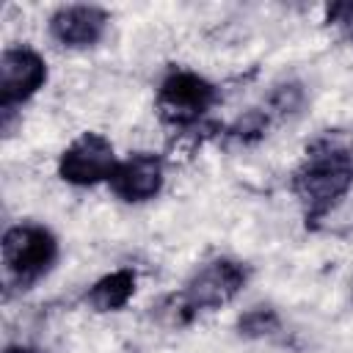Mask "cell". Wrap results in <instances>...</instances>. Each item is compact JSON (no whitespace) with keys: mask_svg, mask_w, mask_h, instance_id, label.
Wrapping results in <instances>:
<instances>
[{"mask_svg":"<svg viewBox=\"0 0 353 353\" xmlns=\"http://www.w3.org/2000/svg\"><path fill=\"white\" fill-rule=\"evenodd\" d=\"M353 188V157L339 146H323L306 157L292 179V190L306 218L325 215Z\"/></svg>","mask_w":353,"mask_h":353,"instance_id":"6da1fadb","label":"cell"},{"mask_svg":"<svg viewBox=\"0 0 353 353\" xmlns=\"http://www.w3.org/2000/svg\"><path fill=\"white\" fill-rule=\"evenodd\" d=\"M3 353H39V350H33V347H22V345H11V347H6Z\"/></svg>","mask_w":353,"mask_h":353,"instance_id":"4fadbf2b","label":"cell"},{"mask_svg":"<svg viewBox=\"0 0 353 353\" xmlns=\"http://www.w3.org/2000/svg\"><path fill=\"white\" fill-rule=\"evenodd\" d=\"M135 281L138 279L130 268H119L91 284V290L85 292V303L94 312H119L135 295Z\"/></svg>","mask_w":353,"mask_h":353,"instance_id":"9c48e42d","label":"cell"},{"mask_svg":"<svg viewBox=\"0 0 353 353\" xmlns=\"http://www.w3.org/2000/svg\"><path fill=\"white\" fill-rule=\"evenodd\" d=\"M245 281H248L245 265H240L234 259H212L188 279L182 303L190 312L226 306L245 287Z\"/></svg>","mask_w":353,"mask_h":353,"instance_id":"5b68a950","label":"cell"},{"mask_svg":"<svg viewBox=\"0 0 353 353\" xmlns=\"http://www.w3.org/2000/svg\"><path fill=\"white\" fill-rule=\"evenodd\" d=\"M105 28L108 14L99 6H61L50 17V36L69 50L97 44L105 36Z\"/></svg>","mask_w":353,"mask_h":353,"instance_id":"ba28073f","label":"cell"},{"mask_svg":"<svg viewBox=\"0 0 353 353\" xmlns=\"http://www.w3.org/2000/svg\"><path fill=\"white\" fill-rule=\"evenodd\" d=\"M270 102H273V110L276 113H295L301 108V102H303V91H301V85L290 83V85L276 88L273 97H270Z\"/></svg>","mask_w":353,"mask_h":353,"instance_id":"8fae6325","label":"cell"},{"mask_svg":"<svg viewBox=\"0 0 353 353\" xmlns=\"http://www.w3.org/2000/svg\"><path fill=\"white\" fill-rule=\"evenodd\" d=\"M218 102V88L188 69L171 72L157 88V110L168 124L185 127L199 121Z\"/></svg>","mask_w":353,"mask_h":353,"instance_id":"3957f363","label":"cell"},{"mask_svg":"<svg viewBox=\"0 0 353 353\" xmlns=\"http://www.w3.org/2000/svg\"><path fill=\"white\" fill-rule=\"evenodd\" d=\"M165 179L163 160L152 152H135L127 160H119L113 176H110V190L130 204L149 201L160 193Z\"/></svg>","mask_w":353,"mask_h":353,"instance_id":"52a82bcc","label":"cell"},{"mask_svg":"<svg viewBox=\"0 0 353 353\" xmlns=\"http://www.w3.org/2000/svg\"><path fill=\"white\" fill-rule=\"evenodd\" d=\"M328 22H334L347 39H353V3H339L328 8Z\"/></svg>","mask_w":353,"mask_h":353,"instance_id":"7c38bea8","label":"cell"},{"mask_svg":"<svg viewBox=\"0 0 353 353\" xmlns=\"http://www.w3.org/2000/svg\"><path fill=\"white\" fill-rule=\"evenodd\" d=\"M276 328H279V314H276L270 306H254V309H248V312L240 317V323H237V331H240L243 336H251V339L268 336V334H273Z\"/></svg>","mask_w":353,"mask_h":353,"instance_id":"30bf717a","label":"cell"},{"mask_svg":"<svg viewBox=\"0 0 353 353\" xmlns=\"http://www.w3.org/2000/svg\"><path fill=\"white\" fill-rule=\"evenodd\" d=\"M119 160L113 143L99 132H83L74 138L58 160V176L77 188H91L99 182H110Z\"/></svg>","mask_w":353,"mask_h":353,"instance_id":"277c9868","label":"cell"},{"mask_svg":"<svg viewBox=\"0 0 353 353\" xmlns=\"http://www.w3.org/2000/svg\"><path fill=\"white\" fill-rule=\"evenodd\" d=\"M58 259V240L39 223H17L3 234V265L19 281L30 284L41 279Z\"/></svg>","mask_w":353,"mask_h":353,"instance_id":"7a4b0ae2","label":"cell"},{"mask_svg":"<svg viewBox=\"0 0 353 353\" xmlns=\"http://www.w3.org/2000/svg\"><path fill=\"white\" fill-rule=\"evenodd\" d=\"M47 83V63L30 47H8L0 55V108L14 110Z\"/></svg>","mask_w":353,"mask_h":353,"instance_id":"8992f818","label":"cell"}]
</instances>
